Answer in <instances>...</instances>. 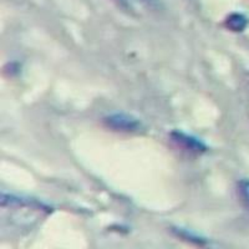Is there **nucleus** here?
Returning a JSON list of instances; mask_svg holds the SVG:
<instances>
[{
	"label": "nucleus",
	"mask_w": 249,
	"mask_h": 249,
	"mask_svg": "<svg viewBox=\"0 0 249 249\" xmlns=\"http://www.w3.org/2000/svg\"><path fill=\"white\" fill-rule=\"evenodd\" d=\"M172 233H173L177 238H181V239H183V241L193 243L196 244V246H206L207 244V241L204 239V238L198 237L197 234L188 232V231H186V229L183 228H172Z\"/></svg>",
	"instance_id": "3"
},
{
	"label": "nucleus",
	"mask_w": 249,
	"mask_h": 249,
	"mask_svg": "<svg viewBox=\"0 0 249 249\" xmlns=\"http://www.w3.org/2000/svg\"><path fill=\"white\" fill-rule=\"evenodd\" d=\"M136 1L137 3L141 4V5L146 6L147 9H151V10H156V12L162 8L159 0H136Z\"/></svg>",
	"instance_id": "6"
},
{
	"label": "nucleus",
	"mask_w": 249,
	"mask_h": 249,
	"mask_svg": "<svg viewBox=\"0 0 249 249\" xmlns=\"http://www.w3.org/2000/svg\"><path fill=\"white\" fill-rule=\"evenodd\" d=\"M247 24H248V20H247V17L242 14H231L228 17H227L226 20V26L228 28L229 30H232V31H243L246 29Z\"/></svg>",
	"instance_id": "4"
},
{
	"label": "nucleus",
	"mask_w": 249,
	"mask_h": 249,
	"mask_svg": "<svg viewBox=\"0 0 249 249\" xmlns=\"http://www.w3.org/2000/svg\"><path fill=\"white\" fill-rule=\"evenodd\" d=\"M112 1H115V3L117 4V5L120 6L121 9H124V10H127V12H131V5L128 4L127 0H112Z\"/></svg>",
	"instance_id": "7"
},
{
	"label": "nucleus",
	"mask_w": 249,
	"mask_h": 249,
	"mask_svg": "<svg viewBox=\"0 0 249 249\" xmlns=\"http://www.w3.org/2000/svg\"><path fill=\"white\" fill-rule=\"evenodd\" d=\"M238 196L241 198V202L247 211H249V180H242L237 186Z\"/></svg>",
	"instance_id": "5"
},
{
	"label": "nucleus",
	"mask_w": 249,
	"mask_h": 249,
	"mask_svg": "<svg viewBox=\"0 0 249 249\" xmlns=\"http://www.w3.org/2000/svg\"><path fill=\"white\" fill-rule=\"evenodd\" d=\"M102 124L115 132L136 133L143 128V124L137 117L127 113H112L104 117Z\"/></svg>",
	"instance_id": "1"
},
{
	"label": "nucleus",
	"mask_w": 249,
	"mask_h": 249,
	"mask_svg": "<svg viewBox=\"0 0 249 249\" xmlns=\"http://www.w3.org/2000/svg\"><path fill=\"white\" fill-rule=\"evenodd\" d=\"M171 140L178 147L183 148V150L189 152V154L201 155L203 152H206L207 150L206 145L202 141L191 136V135L182 132V131H173V132H171Z\"/></svg>",
	"instance_id": "2"
}]
</instances>
